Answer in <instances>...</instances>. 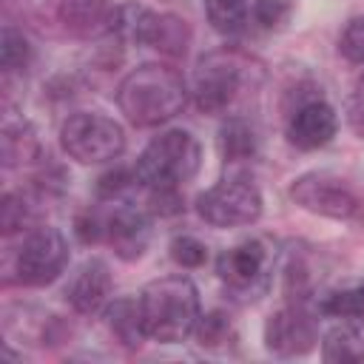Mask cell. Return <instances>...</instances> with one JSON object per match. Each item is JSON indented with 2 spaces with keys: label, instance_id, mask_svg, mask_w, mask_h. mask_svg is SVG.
<instances>
[{
  "label": "cell",
  "instance_id": "obj_9",
  "mask_svg": "<svg viewBox=\"0 0 364 364\" xmlns=\"http://www.w3.org/2000/svg\"><path fill=\"white\" fill-rule=\"evenodd\" d=\"M290 196L304 210L330 216V219H350L358 210V196L353 193V188L344 179L324 173V171L301 173L290 185Z\"/></svg>",
  "mask_w": 364,
  "mask_h": 364
},
{
  "label": "cell",
  "instance_id": "obj_14",
  "mask_svg": "<svg viewBox=\"0 0 364 364\" xmlns=\"http://www.w3.org/2000/svg\"><path fill=\"white\" fill-rule=\"evenodd\" d=\"M105 236L119 259L134 262L145 253L151 242V222L136 208H117L114 216L105 222Z\"/></svg>",
  "mask_w": 364,
  "mask_h": 364
},
{
  "label": "cell",
  "instance_id": "obj_27",
  "mask_svg": "<svg viewBox=\"0 0 364 364\" xmlns=\"http://www.w3.org/2000/svg\"><path fill=\"white\" fill-rule=\"evenodd\" d=\"M193 333L199 336V344H202V347H216V344L228 341L230 324H228V318H225L222 313H208V316L199 318V324H196Z\"/></svg>",
  "mask_w": 364,
  "mask_h": 364
},
{
  "label": "cell",
  "instance_id": "obj_12",
  "mask_svg": "<svg viewBox=\"0 0 364 364\" xmlns=\"http://www.w3.org/2000/svg\"><path fill=\"white\" fill-rule=\"evenodd\" d=\"M336 131H338V117L333 105H327L324 100H310L299 105L287 122V139L301 151L324 148L336 136Z\"/></svg>",
  "mask_w": 364,
  "mask_h": 364
},
{
  "label": "cell",
  "instance_id": "obj_2",
  "mask_svg": "<svg viewBox=\"0 0 364 364\" xmlns=\"http://www.w3.org/2000/svg\"><path fill=\"white\" fill-rule=\"evenodd\" d=\"M139 307H142V321H145L148 338L162 341V344L185 341L202 318L199 293L188 276L154 279L139 293Z\"/></svg>",
  "mask_w": 364,
  "mask_h": 364
},
{
  "label": "cell",
  "instance_id": "obj_28",
  "mask_svg": "<svg viewBox=\"0 0 364 364\" xmlns=\"http://www.w3.org/2000/svg\"><path fill=\"white\" fill-rule=\"evenodd\" d=\"M347 122L358 136H364V74L355 80L353 94L347 100Z\"/></svg>",
  "mask_w": 364,
  "mask_h": 364
},
{
  "label": "cell",
  "instance_id": "obj_16",
  "mask_svg": "<svg viewBox=\"0 0 364 364\" xmlns=\"http://www.w3.org/2000/svg\"><path fill=\"white\" fill-rule=\"evenodd\" d=\"M105 321L111 327V333L125 344V347H139L148 333H145V321H142V307H139V296L136 299H114L105 307Z\"/></svg>",
  "mask_w": 364,
  "mask_h": 364
},
{
  "label": "cell",
  "instance_id": "obj_1",
  "mask_svg": "<svg viewBox=\"0 0 364 364\" xmlns=\"http://www.w3.org/2000/svg\"><path fill=\"white\" fill-rule=\"evenodd\" d=\"M188 102L185 80L176 68L145 63L134 68L117 88V105L136 128H154L173 119Z\"/></svg>",
  "mask_w": 364,
  "mask_h": 364
},
{
  "label": "cell",
  "instance_id": "obj_19",
  "mask_svg": "<svg viewBox=\"0 0 364 364\" xmlns=\"http://www.w3.org/2000/svg\"><path fill=\"white\" fill-rule=\"evenodd\" d=\"M205 14L213 31L233 37L245 28L247 23V6L245 0H205Z\"/></svg>",
  "mask_w": 364,
  "mask_h": 364
},
{
  "label": "cell",
  "instance_id": "obj_26",
  "mask_svg": "<svg viewBox=\"0 0 364 364\" xmlns=\"http://www.w3.org/2000/svg\"><path fill=\"white\" fill-rule=\"evenodd\" d=\"M290 11H293V3L290 0H259L253 6V17H256V23L262 28H279V26H284L287 17H290Z\"/></svg>",
  "mask_w": 364,
  "mask_h": 364
},
{
  "label": "cell",
  "instance_id": "obj_13",
  "mask_svg": "<svg viewBox=\"0 0 364 364\" xmlns=\"http://www.w3.org/2000/svg\"><path fill=\"white\" fill-rule=\"evenodd\" d=\"M108 296H111V270L102 259L82 262L65 284V299L77 313H97Z\"/></svg>",
  "mask_w": 364,
  "mask_h": 364
},
{
  "label": "cell",
  "instance_id": "obj_18",
  "mask_svg": "<svg viewBox=\"0 0 364 364\" xmlns=\"http://www.w3.org/2000/svg\"><path fill=\"white\" fill-rule=\"evenodd\" d=\"M318 313L333 318H347V321H364V282H355L321 296Z\"/></svg>",
  "mask_w": 364,
  "mask_h": 364
},
{
  "label": "cell",
  "instance_id": "obj_22",
  "mask_svg": "<svg viewBox=\"0 0 364 364\" xmlns=\"http://www.w3.org/2000/svg\"><path fill=\"white\" fill-rule=\"evenodd\" d=\"M28 60H31V46H28V40H26L23 31H17L14 26H6V28H3V37H0V65H3L6 71H17V68H23Z\"/></svg>",
  "mask_w": 364,
  "mask_h": 364
},
{
  "label": "cell",
  "instance_id": "obj_21",
  "mask_svg": "<svg viewBox=\"0 0 364 364\" xmlns=\"http://www.w3.org/2000/svg\"><path fill=\"white\" fill-rule=\"evenodd\" d=\"M37 154V139L28 131L26 122L20 125H6L3 128V159L6 165H17V162H28Z\"/></svg>",
  "mask_w": 364,
  "mask_h": 364
},
{
  "label": "cell",
  "instance_id": "obj_20",
  "mask_svg": "<svg viewBox=\"0 0 364 364\" xmlns=\"http://www.w3.org/2000/svg\"><path fill=\"white\" fill-rule=\"evenodd\" d=\"M222 154L228 162H242L256 154V134L245 119H228L222 128Z\"/></svg>",
  "mask_w": 364,
  "mask_h": 364
},
{
  "label": "cell",
  "instance_id": "obj_11",
  "mask_svg": "<svg viewBox=\"0 0 364 364\" xmlns=\"http://www.w3.org/2000/svg\"><path fill=\"white\" fill-rule=\"evenodd\" d=\"M264 267H267V250L256 239L242 242L236 247H228L216 262L219 279L236 293L256 290L264 279Z\"/></svg>",
  "mask_w": 364,
  "mask_h": 364
},
{
  "label": "cell",
  "instance_id": "obj_5",
  "mask_svg": "<svg viewBox=\"0 0 364 364\" xmlns=\"http://www.w3.org/2000/svg\"><path fill=\"white\" fill-rule=\"evenodd\" d=\"M60 142L71 159L82 165H97V162H111L125 151V131L117 119L105 114L77 111L63 122Z\"/></svg>",
  "mask_w": 364,
  "mask_h": 364
},
{
  "label": "cell",
  "instance_id": "obj_17",
  "mask_svg": "<svg viewBox=\"0 0 364 364\" xmlns=\"http://www.w3.org/2000/svg\"><path fill=\"white\" fill-rule=\"evenodd\" d=\"M321 355L330 364H347V361H364V341L355 327L338 324L324 333L321 338Z\"/></svg>",
  "mask_w": 364,
  "mask_h": 364
},
{
  "label": "cell",
  "instance_id": "obj_6",
  "mask_svg": "<svg viewBox=\"0 0 364 364\" xmlns=\"http://www.w3.org/2000/svg\"><path fill=\"white\" fill-rule=\"evenodd\" d=\"M250 77V63L236 51H213L193 71V100L205 114L228 111Z\"/></svg>",
  "mask_w": 364,
  "mask_h": 364
},
{
  "label": "cell",
  "instance_id": "obj_8",
  "mask_svg": "<svg viewBox=\"0 0 364 364\" xmlns=\"http://www.w3.org/2000/svg\"><path fill=\"white\" fill-rule=\"evenodd\" d=\"M65 264H68V242L57 228L28 230L14 259L17 279L31 287L54 282L65 270Z\"/></svg>",
  "mask_w": 364,
  "mask_h": 364
},
{
  "label": "cell",
  "instance_id": "obj_10",
  "mask_svg": "<svg viewBox=\"0 0 364 364\" xmlns=\"http://www.w3.org/2000/svg\"><path fill=\"white\" fill-rule=\"evenodd\" d=\"M264 344L276 355H301L316 344V324L299 304L276 310L264 324Z\"/></svg>",
  "mask_w": 364,
  "mask_h": 364
},
{
  "label": "cell",
  "instance_id": "obj_29",
  "mask_svg": "<svg viewBox=\"0 0 364 364\" xmlns=\"http://www.w3.org/2000/svg\"><path fill=\"white\" fill-rule=\"evenodd\" d=\"M100 230H105V228H100V222L91 216V219H80L77 222V233H80V239L82 242H94L97 236H100Z\"/></svg>",
  "mask_w": 364,
  "mask_h": 364
},
{
  "label": "cell",
  "instance_id": "obj_4",
  "mask_svg": "<svg viewBox=\"0 0 364 364\" xmlns=\"http://www.w3.org/2000/svg\"><path fill=\"white\" fill-rule=\"evenodd\" d=\"M108 31L119 34L122 40L151 46V48L171 54V57H182L191 46V28L182 17L165 14V11H151V9L136 6V3L114 6Z\"/></svg>",
  "mask_w": 364,
  "mask_h": 364
},
{
  "label": "cell",
  "instance_id": "obj_3",
  "mask_svg": "<svg viewBox=\"0 0 364 364\" xmlns=\"http://www.w3.org/2000/svg\"><path fill=\"white\" fill-rule=\"evenodd\" d=\"M199 162H202V148L193 139V134L182 128H171L148 142V148L139 154L134 165V176L148 191L179 188L182 182L193 179Z\"/></svg>",
  "mask_w": 364,
  "mask_h": 364
},
{
  "label": "cell",
  "instance_id": "obj_7",
  "mask_svg": "<svg viewBox=\"0 0 364 364\" xmlns=\"http://www.w3.org/2000/svg\"><path fill=\"white\" fill-rule=\"evenodd\" d=\"M196 213L213 228H242L262 216V191L247 176H228L199 193Z\"/></svg>",
  "mask_w": 364,
  "mask_h": 364
},
{
  "label": "cell",
  "instance_id": "obj_25",
  "mask_svg": "<svg viewBox=\"0 0 364 364\" xmlns=\"http://www.w3.org/2000/svg\"><path fill=\"white\" fill-rule=\"evenodd\" d=\"M338 51H341L350 63L364 65V17H353V20L344 26V31H341V37H338Z\"/></svg>",
  "mask_w": 364,
  "mask_h": 364
},
{
  "label": "cell",
  "instance_id": "obj_24",
  "mask_svg": "<svg viewBox=\"0 0 364 364\" xmlns=\"http://www.w3.org/2000/svg\"><path fill=\"white\" fill-rule=\"evenodd\" d=\"M171 259L182 267H202L208 262V247L196 236H176L171 242Z\"/></svg>",
  "mask_w": 364,
  "mask_h": 364
},
{
  "label": "cell",
  "instance_id": "obj_15",
  "mask_svg": "<svg viewBox=\"0 0 364 364\" xmlns=\"http://www.w3.org/2000/svg\"><path fill=\"white\" fill-rule=\"evenodd\" d=\"M57 14L68 31L97 34L102 28L108 31L114 9L108 6V0H57Z\"/></svg>",
  "mask_w": 364,
  "mask_h": 364
},
{
  "label": "cell",
  "instance_id": "obj_23",
  "mask_svg": "<svg viewBox=\"0 0 364 364\" xmlns=\"http://www.w3.org/2000/svg\"><path fill=\"white\" fill-rule=\"evenodd\" d=\"M28 219H31L28 199L23 193H6L3 205H0V228H3V233H14V230L26 228Z\"/></svg>",
  "mask_w": 364,
  "mask_h": 364
}]
</instances>
